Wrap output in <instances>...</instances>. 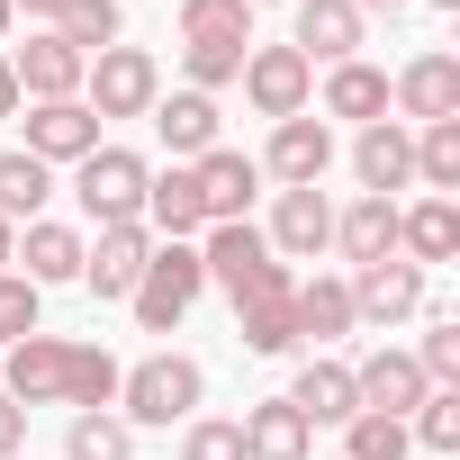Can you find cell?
Segmentation results:
<instances>
[{
  "label": "cell",
  "mask_w": 460,
  "mask_h": 460,
  "mask_svg": "<svg viewBox=\"0 0 460 460\" xmlns=\"http://www.w3.org/2000/svg\"><path fill=\"white\" fill-rule=\"evenodd\" d=\"M289 307H298V343H307V334H316V343H343V334L361 325L343 280H298V289H289Z\"/></svg>",
  "instance_id": "4316f807"
},
{
  "label": "cell",
  "mask_w": 460,
  "mask_h": 460,
  "mask_svg": "<svg viewBox=\"0 0 460 460\" xmlns=\"http://www.w3.org/2000/svg\"><path fill=\"white\" fill-rule=\"evenodd\" d=\"M352 10H361V19H370V10H388V19H397V10H415V0H352Z\"/></svg>",
  "instance_id": "7bdbcfd3"
},
{
  "label": "cell",
  "mask_w": 460,
  "mask_h": 460,
  "mask_svg": "<svg viewBox=\"0 0 460 460\" xmlns=\"http://www.w3.org/2000/svg\"><path fill=\"white\" fill-rule=\"evenodd\" d=\"M163 100V64L145 55V46H109V55H91V73H82V109L109 127V118H145Z\"/></svg>",
  "instance_id": "5b68a950"
},
{
  "label": "cell",
  "mask_w": 460,
  "mask_h": 460,
  "mask_svg": "<svg viewBox=\"0 0 460 460\" xmlns=\"http://www.w3.org/2000/svg\"><path fill=\"white\" fill-rule=\"evenodd\" d=\"M343 289H352V316H361V325H406V316L424 307V271H415L406 253H388V262L352 271Z\"/></svg>",
  "instance_id": "8fae6325"
},
{
  "label": "cell",
  "mask_w": 460,
  "mask_h": 460,
  "mask_svg": "<svg viewBox=\"0 0 460 460\" xmlns=\"http://www.w3.org/2000/svg\"><path fill=\"white\" fill-rule=\"evenodd\" d=\"M19 154H37L46 172L55 163H82V154H100V118L82 100H28V145Z\"/></svg>",
  "instance_id": "30bf717a"
},
{
  "label": "cell",
  "mask_w": 460,
  "mask_h": 460,
  "mask_svg": "<svg viewBox=\"0 0 460 460\" xmlns=\"http://www.w3.org/2000/svg\"><path fill=\"white\" fill-rule=\"evenodd\" d=\"M244 460H307L316 451V424L289 406V397H262V406H244Z\"/></svg>",
  "instance_id": "ac0fdd59"
},
{
  "label": "cell",
  "mask_w": 460,
  "mask_h": 460,
  "mask_svg": "<svg viewBox=\"0 0 460 460\" xmlns=\"http://www.w3.org/2000/svg\"><path fill=\"white\" fill-rule=\"evenodd\" d=\"M145 262H154L145 217H136V226H100V244H82V289H100V298H127V289L145 280Z\"/></svg>",
  "instance_id": "5bb4252c"
},
{
  "label": "cell",
  "mask_w": 460,
  "mask_h": 460,
  "mask_svg": "<svg viewBox=\"0 0 460 460\" xmlns=\"http://www.w3.org/2000/svg\"><path fill=\"white\" fill-rule=\"evenodd\" d=\"M46 199H55V172L37 154H0V226H37Z\"/></svg>",
  "instance_id": "f1b7e54d"
},
{
  "label": "cell",
  "mask_w": 460,
  "mask_h": 460,
  "mask_svg": "<svg viewBox=\"0 0 460 460\" xmlns=\"http://www.w3.org/2000/svg\"><path fill=\"white\" fill-rule=\"evenodd\" d=\"M10 28H19V19H10V0H0V37H10Z\"/></svg>",
  "instance_id": "f6af8a7d"
},
{
  "label": "cell",
  "mask_w": 460,
  "mask_h": 460,
  "mask_svg": "<svg viewBox=\"0 0 460 460\" xmlns=\"http://www.w3.org/2000/svg\"><path fill=\"white\" fill-rule=\"evenodd\" d=\"M37 298L46 289H28L19 271H0V343H28L37 334Z\"/></svg>",
  "instance_id": "f35d334b"
},
{
  "label": "cell",
  "mask_w": 460,
  "mask_h": 460,
  "mask_svg": "<svg viewBox=\"0 0 460 460\" xmlns=\"http://www.w3.org/2000/svg\"><path fill=\"white\" fill-rule=\"evenodd\" d=\"M19 442H28V406H19V397H0V460H10Z\"/></svg>",
  "instance_id": "ab89813d"
},
{
  "label": "cell",
  "mask_w": 460,
  "mask_h": 460,
  "mask_svg": "<svg viewBox=\"0 0 460 460\" xmlns=\"http://www.w3.org/2000/svg\"><path fill=\"white\" fill-rule=\"evenodd\" d=\"M55 37L91 64V55H109L118 46V0H64V10H55Z\"/></svg>",
  "instance_id": "4dcf8cb0"
},
{
  "label": "cell",
  "mask_w": 460,
  "mask_h": 460,
  "mask_svg": "<svg viewBox=\"0 0 460 460\" xmlns=\"http://www.w3.org/2000/svg\"><path fill=\"white\" fill-rule=\"evenodd\" d=\"M334 244H343L352 271L388 262V253H397V199H352V208L334 217Z\"/></svg>",
  "instance_id": "44dd1931"
},
{
  "label": "cell",
  "mask_w": 460,
  "mask_h": 460,
  "mask_svg": "<svg viewBox=\"0 0 460 460\" xmlns=\"http://www.w3.org/2000/svg\"><path fill=\"white\" fill-rule=\"evenodd\" d=\"M199 397H208V379H199V361H181V352H154V361L118 370V415H127V424H190Z\"/></svg>",
  "instance_id": "3957f363"
},
{
  "label": "cell",
  "mask_w": 460,
  "mask_h": 460,
  "mask_svg": "<svg viewBox=\"0 0 460 460\" xmlns=\"http://www.w3.org/2000/svg\"><path fill=\"white\" fill-rule=\"evenodd\" d=\"M289 289H298V280H289ZM289 289H271V298H244V307H235V325H244V352H262V361L298 352V307H289Z\"/></svg>",
  "instance_id": "83f0119b"
},
{
  "label": "cell",
  "mask_w": 460,
  "mask_h": 460,
  "mask_svg": "<svg viewBox=\"0 0 460 460\" xmlns=\"http://www.w3.org/2000/svg\"><path fill=\"white\" fill-rule=\"evenodd\" d=\"M415 181H424L433 199H451V190H460V118L415 127Z\"/></svg>",
  "instance_id": "1f68e13d"
},
{
  "label": "cell",
  "mask_w": 460,
  "mask_h": 460,
  "mask_svg": "<svg viewBox=\"0 0 460 460\" xmlns=\"http://www.w3.org/2000/svg\"><path fill=\"white\" fill-rule=\"evenodd\" d=\"M406 442H424V451H460V388H433V397L406 415Z\"/></svg>",
  "instance_id": "836d02e7"
},
{
  "label": "cell",
  "mask_w": 460,
  "mask_h": 460,
  "mask_svg": "<svg viewBox=\"0 0 460 460\" xmlns=\"http://www.w3.org/2000/svg\"><path fill=\"white\" fill-rule=\"evenodd\" d=\"M244 10H253V0H244Z\"/></svg>",
  "instance_id": "7dc6e473"
},
{
  "label": "cell",
  "mask_w": 460,
  "mask_h": 460,
  "mask_svg": "<svg viewBox=\"0 0 460 460\" xmlns=\"http://www.w3.org/2000/svg\"><path fill=\"white\" fill-rule=\"evenodd\" d=\"M145 181H154V163L127 154V145H100V154L73 163V199H82L91 226H136L145 217Z\"/></svg>",
  "instance_id": "277c9868"
},
{
  "label": "cell",
  "mask_w": 460,
  "mask_h": 460,
  "mask_svg": "<svg viewBox=\"0 0 460 460\" xmlns=\"http://www.w3.org/2000/svg\"><path fill=\"white\" fill-rule=\"evenodd\" d=\"M199 289H208L199 244H154V262H145V280H136L127 298H136V325H145V334H172V325L199 307Z\"/></svg>",
  "instance_id": "8992f818"
},
{
  "label": "cell",
  "mask_w": 460,
  "mask_h": 460,
  "mask_svg": "<svg viewBox=\"0 0 460 460\" xmlns=\"http://www.w3.org/2000/svg\"><path fill=\"white\" fill-rule=\"evenodd\" d=\"M307 64H352L361 55V10L352 0H298V37H289Z\"/></svg>",
  "instance_id": "ffe728a7"
},
{
  "label": "cell",
  "mask_w": 460,
  "mask_h": 460,
  "mask_svg": "<svg viewBox=\"0 0 460 460\" xmlns=\"http://www.w3.org/2000/svg\"><path fill=\"white\" fill-rule=\"evenodd\" d=\"M190 181H199V217H208V226H235V217L253 208L262 163H253V154H235V145H208V154L190 163Z\"/></svg>",
  "instance_id": "4fadbf2b"
},
{
  "label": "cell",
  "mask_w": 460,
  "mask_h": 460,
  "mask_svg": "<svg viewBox=\"0 0 460 460\" xmlns=\"http://www.w3.org/2000/svg\"><path fill=\"white\" fill-rule=\"evenodd\" d=\"M64 0H10V19H55Z\"/></svg>",
  "instance_id": "b9f144b4"
},
{
  "label": "cell",
  "mask_w": 460,
  "mask_h": 460,
  "mask_svg": "<svg viewBox=\"0 0 460 460\" xmlns=\"http://www.w3.org/2000/svg\"><path fill=\"white\" fill-rule=\"evenodd\" d=\"M397 253L424 271V262H451L460 253V208L451 199H424V208H397Z\"/></svg>",
  "instance_id": "cb8c5ba5"
},
{
  "label": "cell",
  "mask_w": 460,
  "mask_h": 460,
  "mask_svg": "<svg viewBox=\"0 0 460 460\" xmlns=\"http://www.w3.org/2000/svg\"><path fill=\"white\" fill-rule=\"evenodd\" d=\"M181 46H253L244 0H181Z\"/></svg>",
  "instance_id": "f546056e"
},
{
  "label": "cell",
  "mask_w": 460,
  "mask_h": 460,
  "mask_svg": "<svg viewBox=\"0 0 460 460\" xmlns=\"http://www.w3.org/2000/svg\"><path fill=\"white\" fill-rule=\"evenodd\" d=\"M289 406H298L307 424H352V415H361V397H352V370H343V361H307V370H298V388H289Z\"/></svg>",
  "instance_id": "484cf974"
},
{
  "label": "cell",
  "mask_w": 460,
  "mask_h": 460,
  "mask_svg": "<svg viewBox=\"0 0 460 460\" xmlns=\"http://www.w3.org/2000/svg\"><path fill=\"white\" fill-rule=\"evenodd\" d=\"M415 442H406V424L397 415H352L343 424V460H406Z\"/></svg>",
  "instance_id": "e575fe53"
},
{
  "label": "cell",
  "mask_w": 460,
  "mask_h": 460,
  "mask_svg": "<svg viewBox=\"0 0 460 460\" xmlns=\"http://www.w3.org/2000/svg\"><path fill=\"white\" fill-rule=\"evenodd\" d=\"M262 172H271L280 190H316V181L334 172V127H325V118H280L271 145H262Z\"/></svg>",
  "instance_id": "ba28073f"
},
{
  "label": "cell",
  "mask_w": 460,
  "mask_h": 460,
  "mask_svg": "<svg viewBox=\"0 0 460 460\" xmlns=\"http://www.w3.org/2000/svg\"><path fill=\"white\" fill-rule=\"evenodd\" d=\"M352 172H361V199H397V190L415 181V136H406L397 118L361 127V136H352Z\"/></svg>",
  "instance_id": "2e32d148"
},
{
  "label": "cell",
  "mask_w": 460,
  "mask_h": 460,
  "mask_svg": "<svg viewBox=\"0 0 460 460\" xmlns=\"http://www.w3.org/2000/svg\"><path fill=\"white\" fill-rule=\"evenodd\" d=\"M145 118H154V136H163L181 163H199V154L217 145V100H208V91H172V100H154Z\"/></svg>",
  "instance_id": "603a6c76"
},
{
  "label": "cell",
  "mask_w": 460,
  "mask_h": 460,
  "mask_svg": "<svg viewBox=\"0 0 460 460\" xmlns=\"http://www.w3.org/2000/svg\"><path fill=\"white\" fill-rule=\"evenodd\" d=\"M64 460H136V424L127 415H73Z\"/></svg>",
  "instance_id": "d6a6232c"
},
{
  "label": "cell",
  "mask_w": 460,
  "mask_h": 460,
  "mask_svg": "<svg viewBox=\"0 0 460 460\" xmlns=\"http://www.w3.org/2000/svg\"><path fill=\"white\" fill-rule=\"evenodd\" d=\"M325 118L379 127V118H388V73H379V64H361V55H352V64H334V73H325Z\"/></svg>",
  "instance_id": "d4e9b609"
},
{
  "label": "cell",
  "mask_w": 460,
  "mask_h": 460,
  "mask_svg": "<svg viewBox=\"0 0 460 460\" xmlns=\"http://www.w3.org/2000/svg\"><path fill=\"white\" fill-rule=\"evenodd\" d=\"M325 244H334L325 190H280V208H271V253H280V262H316Z\"/></svg>",
  "instance_id": "e0dca14e"
},
{
  "label": "cell",
  "mask_w": 460,
  "mask_h": 460,
  "mask_svg": "<svg viewBox=\"0 0 460 460\" xmlns=\"http://www.w3.org/2000/svg\"><path fill=\"white\" fill-rule=\"evenodd\" d=\"M145 235H163V244H190V235H208L190 163H172V172H154V181H145Z\"/></svg>",
  "instance_id": "d6986e66"
},
{
  "label": "cell",
  "mask_w": 460,
  "mask_h": 460,
  "mask_svg": "<svg viewBox=\"0 0 460 460\" xmlns=\"http://www.w3.org/2000/svg\"><path fill=\"white\" fill-rule=\"evenodd\" d=\"M352 397H361V415H415L433 388H424V370H415V352H397V343H379L361 370H352Z\"/></svg>",
  "instance_id": "7c38bea8"
},
{
  "label": "cell",
  "mask_w": 460,
  "mask_h": 460,
  "mask_svg": "<svg viewBox=\"0 0 460 460\" xmlns=\"http://www.w3.org/2000/svg\"><path fill=\"white\" fill-rule=\"evenodd\" d=\"M424 10H460V0H424Z\"/></svg>",
  "instance_id": "bcb514c9"
},
{
  "label": "cell",
  "mask_w": 460,
  "mask_h": 460,
  "mask_svg": "<svg viewBox=\"0 0 460 460\" xmlns=\"http://www.w3.org/2000/svg\"><path fill=\"white\" fill-rule=\"evenodd\" d=\"M388 109H406L415 127H442V118H460V55H415L397 82H388Z\"/></svg>",
  "instance_id": "9c48e42d"
},
{
  "label": "cell",
  "mask_w": 460,
  "mask_h": 460,
  "mask_svg": "<svg viewBox=\"0 0 460 460\" xmlns=\"http://www.w3.org/2000/svg\"><path fill=\"white\" fill-rule=\"evenodd\" d=\"M0 397H19V406H73V415H109V406H118V361H109L100 343L28 334V343H10Z\"/></svg>",
  "instance_id": "6da1fadb"
},
{
  "label": "cell",
  "mask_w": 460,
  "mask_h": 460,
  "mask_svg": "<svg viewBox=\"0 0 460 460\" xmlns=\"http://www.w3.org/2000/svg\"><path fill=\"white\" fill-rule=\"evenodd\" d=\"M10 73H19V109H28V100H82V73H91V64L46 28V37H28V46L10 55Z\"/></svg>",
  "instance_id": "9a60e30c"
},
{
  "label": "cell",
  "mask_w": 460,
  "mask_h": 460,
  "mask_svg": "<svg viewBox=\"0 0 460 460\" xmlns=\"http://www.w3.org/2000/svg\"><path fill=\"white\" fill-rule=\"evenodd\" d=\"M199 271L226 289V298H271V289H289V262L271 253V235L253 217H235V226H208V244H199Z\"/></svg>",
  "instance_id": "7a4b0ae2"
},
{
  "label": "cell",
  "mask_w": 460,
  "mask_h": 460,
  "mask_svg": "<svg viewBox=\"0 0 460 460\" xmlns=\"http://www.w3.org/2000/svg\"><path fill=\"white\" fill-rule=\"evenodd\" d=\"M0 118H19V73H10V55H0Z\"/></svg>",
  "instance_id": "60d3db41"
},
{
  "label": "cell",
  "mask_w": 460,
  "mask_h": 460,
  "mask_svg": "<svg viewBox=\"0 0 460 460\" xmlns=\"http://www.w3.org/2000/svg\"><path fill=\"white\" fill-rule=\"evenodd\" d=\"M235 82H244V100H253V109H262L271 127H280V118H307V91H316V64H307L298 46H253Z\"/></svg>",
  "instance_id": "52a82bcc"
},
{
  "label": "cell",
  "mask_w": 460,
  "mask_h": 460,
  "mask_svg": "<svg viewBox=\"0 0 460 460\" xmlns=\"http://www.w3.org/2000/svg\"><path fill=\"white\" fill-rule=\"evenodd\" d=\"M181 460H244V433L226 424V415H190V433H181Z\"/></svg>",
  "instance_id": "74e56055"
},
{
  "label": "cell",
  "mask_w": 460,
  "mask_h": 460,
  "mask_svg": "<svg viewBox=\"0 0 460 460\" xmlns=\"http://www.w3.org/2000/svg\"><path fill=\"white\" fill-rule=\"evenodd\" d=\"M10 253H19V226H0V271H10Z\"/></svg>",
  "instance_id": "ee69618b"
},
{
  "label": "cell",
  "mask_w": 460,
  "mask_h": 460,
  "mask_svg": "<svg viewBox=\"0 0 460 460\" xmlns=\"http://www.w3.org/2000/svg\"><path fill=\"white\" fill-rule=\"evenodd\" d=\"M415 370H424V388H460V325H451V316L415 343Z\"/></svg>",
  "instance_id": "d590c367"
},
{
  "label": "cell",
  "mask_w": 460,
  "mask_h": 460,
  "mask_svg": "<svg viewBox=\"0 0 460 460\" xmlns=\"http://www.w3.org/2000/svg\"><path fill=\"white\" fill-rule=\"evenodd\" d=\"M244 55L253 46H181V64H190V91H226L244 73Z\"/></svg>",
  "instance_id": "8d00e7d4"
},
{
  "label": "cell",
  "mask_w": 460,
  "mask_h": 460,
  "mask_svg": "<svg viewBox=\"0 0 460 460\" xmlns=\"http://www.w3.org/2000/svg\"><path fill=\"white\" fill-rule=\"evenodd\" d=\"M10 262H19V280H28V289L82 280V235H73V226H55V217H37V226H28V244H19Z\"/></svg>",
  "instance_id": "7402d4cb"
}]
</instances>
